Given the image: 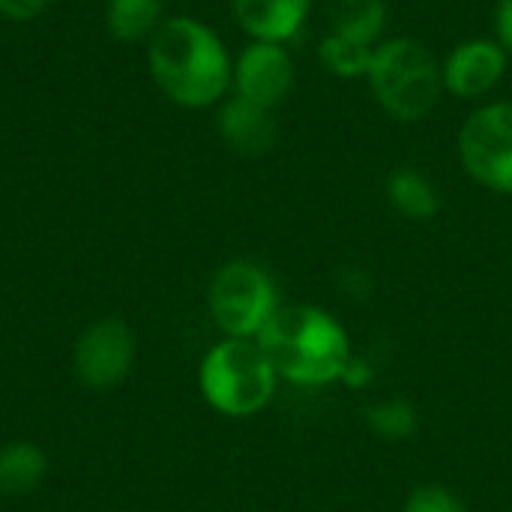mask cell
I'll list each match as a JSON object with an SVG mask.
<instances>
[{
  "label": "cell",
  "instance_id": "6da1fadb",
  "mask_svg": "<svg viewBox=\"0 0 512 512\" xmlns=\"http://www.w3.org/2000/svg\"><path fill=\"white\" fill-rule=\"evenodd\" d=\"M156 87L180 108H213L231 93L234 57L222 36L195 15H168L147 39Z\"/></svg>",
  "mask_w": 512,
  "mask_h": 512
},
{
  "label": "cell",
  "instance_id": "7a4b0ae2",
  "mask_svg": "<svg viewBox=\"0 0 512 512\" xmlns=\"http://www.w3.org/2000/svg\"><path fill=\"white\" fill-rule=\"evenodd\" d=\"M276 375L297 387H327L342 381L351 363V336L342 321L309 303L279 306L255 339Z\"/></svg>",
  "mask_w": 512,
  "mask_h": 512
},
{
  "label": "cell",
  "instance_id": "3957f363",
  "mask_svg": "<svg viewBox=\"0 0 512 512\" xmlns=\"http://www.w3.org/2000/svg\"><path fill=\"white\" fill-rule=\"evenodd\" d=\"M366 81L381 111L399 123L426 120L444 96L441 60L411 36L381 39Z\"/></svg>",
  "mask_w": 512,
  "mask_h": 512
},
{
  "label": "cell",
  "instance_id": "277c9868",
  "mask_svg": "<svg viewBox=\"0 0 512 512\" xmlns=\"http://www.w3.org/2000/svg\"><path fill=\"white\" fill-rule=\"evenodd\" d=\"M279 375L255 339H222L198 369L204 402L225 417H255L276 396Z\"/></svg>",
  "mask_w": 512,
  "mask_h": 512
},
{
  "label": "cell",
  "instance_id": "5b68a950",
  "mask_svg": "<svg viewBox=\"0 0 512 512\" xmlns=\"http://www.w3.org/2000/svg\"><path fill=\"white\" fill-rule=\"evenodd\" d=\"M207 306L225 339H258L279 309V291L261 264L228 261L213 273Z\"/></svg>",
  "mask_w": 512,
  "mask_h": 512
},
{
  "label": "cell",
  "instance_id": "8992f818",
  "mask_svg": "<svg viewBox=\"0 0 512 512\" xmlns=\"http://www.w3.org/2000/svg\"><path fill=\"white\" fill-rule=\"evenodd\" d=\"M459 162L474 183L512 195V102L498 99L474 108L456 138Z\"/></svg>",
  "mask_w": 512,
  "mask_h": 512
},
{
  "label": "cell",
  "instance_id": "52a82bcc",
  "mask_svg": "<svg viewBox=\"0 0 512 512\" xmlns=\"http://www.w3.org/2000/svg\"><path fill=\"white\" fill-rule=\"evenodd\" d=\"M135 354V333L120 318H99L78 336L72 366L84 387L111 390L132 372Z\"/></svg>",
  "mask_w": 512,
  "mask_h": 512
},
{
  "label": "cell",
  "instance_id": "ba28073f",
  "mask_svg": "<svg viewBox=\"0 0 512 512\" xmlns=\"http://www.w3.org/2000/svg\"><path fill=\"white\" fill-rule=\"evenodd\" d=\"M297 84V63L288 45L249 39L234 57L231 93L276 111Z\"/></svg>",
  "mask_w": 512,
  "mask_h": 512
},
{
  "label": "cell",
  "instance_id": "9c48e42d",
  "mask_svg": "<svg viewBox=\"0 0 512 512\" xmlns=\"http://www.w3.org/2000/svg\"><path fill=\"white\" fill-rule=\"evenodd\" d=\"M507 66L510 54L495 36H471L441 60L444 93L468 102L483 99L504 81Z\"/></svg>",
  "mask_w": 512,
  "mask_h": 512
},
{
  "label": "cell",
  "instance_id": "30bf717a",
  "mask_svg": "<svg viewBox=\"0 0 512 512\" xmlns=\"http://www.w3.org/2000/svg\"><path fill=\"white\" fill-rule=\"evenodd\" d=\"M216 132L240 156H264L279 138L273 111L234 93H228L216 108Z\"/></svg>",
  "mask_w": 512,
  "mask_h": 512
},
{
  "label": "cell",
  "instance_id": "8fae6325",
  "mask_svg": "<svg viewBox=\"0 0 512 512\" xmlns=\"http://www.w3.org/2000/svg\"><path fill=\"white\" fill-rule=\"evenodd\" d=\"M315 0H231V15L237 27L258 42H294L309 15Z\"/></svg>",
  "mask_w": 512,
  "mask_h": 512
},
{
  "label": "cell",
  "instance_id": "7c38bea8",
  "mask_svg": "<svg viewBox=\"0 0 512 512\" xmlns=\"http://www.w3.org/2000/svg\"><path fill=\"white\" fill-rule=\"evenodd\" d=\"M327 33L378 45L387 27V3L384 0H324Z\"/></svg>",
  "mask_w": 512,
  "mask_h": 512
},
{
  "label": "cell",
  "instance_id": "4fadbf2b",
  "mask_svg": "<svg viewBox=\"0 0 512 512\" xmlns=\"http://www.w3.org/2000/svg\"><path fill=\"white\" fill-rule=\"evenodd\" d=\"M387 201L393 210L411 222H429L441 213L438 186L420 168H396L387 174Z\"/></svg>",
  "mask_w": 512,
  "mask_h": 512
},
{
  "label": "cell",
  "instance_id": "5bb4252c",
  "mask_svg": "<svg viewBox=\"0 0 512 512\" xmlns=\"http://www.w3.org/2000/svg\"><path fill=\"white\" fill-rule=\"evenodd\" d=\"M165 0H108L105 27L123 45L147 42L165 21Z\"/></svg>",
  "mask_w": 512,
  "mask_h": 512
},
{
  "label": "cell",
  "instance_id": "9a60e30c",
  "mask_svg": "<svg viewBox=\"0 0 512 512\" xmlns=\"http://www.w3.org/2000/svg\"><path fill=\"white\" fill-rule=\"evenodd\" d=\"M48 474V456L30 441L0 447V495H30Z\"/></svg>",
  "mask_w": 512,
  "mask_h": 512
},
{
  "label": "cell",
  "instance_id": "2e32d148",
  "mask_svg": "<svg viewBox=\"0 0 512 512\" xmlns=\"http://www.w3.org/2000/svg\"><path fill=\"white\" fill-rule=\"evenodd\" d=\"M378 45H363L336 33H327L318 45V60L324 63V69L336 78L354 81V78H366L369 75V63Z\"/></svg>",
  "mask_w": 512,
  "mask_h": 512
},
{
  "label": "cell",
  "instance_id": "e0dca14e",
  "mask_svg": "<svg viewBox=\"0 0 512 512\" xmlns=\"http://www.w3.org/2000/svg\"><path fill=\"white\" fill-rule=\"evenodd\" d=\"M366 423L375 435L387 441H408L420 429L417 408L408 399H384L372 408H366Z\"/></svg>",
  "mask_w": 512,
  "mask_h": 512
},
{
  "label": "cell",
  "instance_id": "ac0fdd59",
  "mask_svg": "<svg viewBox=\"0 0 512 512\" xmlns=\"http://www.w3.org/2000/svg\"><path fill=\"white\" fill-rule=\"evenodd\" d=\"M402 512H468V507L453 489H447L441 483H423V486L411 489Z\"/></svg>",
  "mask_w": 512,
  "mask_h": 512
},
{
  "label": "cell",
  "instance_id": "d6986e66",
  "mask_svg": "<svg viewBox=\"0 0 512 512\" xmlns=\"http://www.w3.org/2000/svg\"><path fill=\"white\" fill-rule=\"evenodd\" d=\"M48 0H0V15L9 21H33L45 12Z\"/></svg>",
  "mask_w": 512,
  "mask_h": 512
},
{
  "label": "cell",
  "instance_id": "ffe728a7",
  "mask_svg": "<svg viewBox=\"0 0 512 512\" xmlns=\"http://www.w3.org/2000/svg\"><path fill=\"white\" fill-rule=\"evenodd\" d=\"M495 39L512 57V0H498L495 6Z\"/></svg>",
  "mask_w": 512,
  "mask_h": 512
},
{
  "label": "cell",
  "instance_id": "44dd1931",
  "mask_svg": "<svg viewBox=\"0 0 512 512\" xmlns=\"http://www.w3.org/2000/svg\"><path fill=\"white\" fill-rule=\"evenodd\" d=\"M342 384L351 387V390L369 387V384H372V366H369L366 360H360V357H351V363H348L345 372H342Z\"/></svg>",
  "mask_w": 512,
  "mask_h": 512
}]
</instances>
